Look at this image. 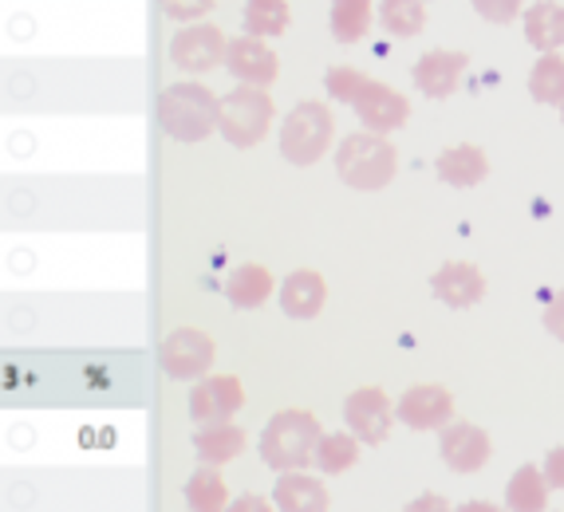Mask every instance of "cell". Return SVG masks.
Here are the masks:
<instances>
[{
    "instance_id": "5bb4252c",
    "label": "cell",
    "mask_w": 564,
    "mask_h": 512,
    "mask_svg": "<svg viewBox=\"0 0 564 512\" xmlns=\"http://www.w3.org/2000/svg\"><path fill=\"white\" fill-rule=\"evenodd\" d=\"M466 52H446V47H434L426 56H419L414 64V87L431 99H446V95L458 91L462 75H466Z\"/></svg>"
},
{
    "instance_id": "d6a6232c",
    "label": "cell",
    "mask_w": 564,
    "mask_h": 512,
    "mask_svg": "<svg viewBox=\"0 0 564 512\" xmlns=\"http://www.w3.org/2000/svg\"><path fill=\"white\" fill-rule=\"evenodd\" d=\"M545 477H549V484H553L556 493H564V446L549 449V457H545Z\"/></svg>"
},
{
    "instance_id": "4dcf8cb0",
    "label": "cell",
    "mask_w": 564,
    "mask_h": 512,
    "mask_svg": "<svg viewBox=\"0 0 564 512\" xmlns=\"http://www.w3.org/2000/svg\"><path fill=\"white\" fill-rule=\"evenodd\" d=\"M214 9V0H166V17L174 20H202Z\"/></svg>"
},
{
    "instance_id": "1f68e13d",
    "label": "cell",
    "mask_w": 564,
    "mask_h": 512,
    "mask_svg": "<svg viewBox=\"0 0 564 512\" xmlns=\"http://www.w3.org/2000/svg\"><path fill=\"white\" fill-rule=\"evenodd\" d=\"M545 327L553 331L556 339H564V288L549 296V307H545Z\"/></svg>"
},
{
    "instance_id": "4316f807",
    "label": "cell",
    "mask_w": 564,
    "mask_h": 512,
    "mask_svg": "<svg viewBox=\"0 0 564 512\" xmlns=\"http://www.w3.org/2000/svg\"><path fill=\"white\" fill-rule=\"evenodd\" d=\"M379 20H383V29L399 40H411L426 29V9L423 0H383L379 4Z\"/></svg>"
},
{
    "instance_id": "d590c367",
    "label": "cell",
    "mask_w": 564,
    "mask_h": 512,
    "mask_svg": "<svg viewBox=\"0 0 564 512\" xmlns=\"http://www.w3.org/2000/svg\"><path fill=\"white\" fill-rule=\"evenodd\" d=\"M454 512H506V509H498V504H489V501H470V504H458Z\"/></svg>"
},
{
    "instance_id": "ac0fdd59",
    "label": "cell",
    "mask_w": 564,
    "mask_h": 512,
    "mask_svg": "<svg viewBox=\"0 0 564 512\" xmlns=\"http://www.w3.org/2000/svg\"><path fill=\"white\" fill-rule=\"evenodd\" d=\"M324 299H328L324 276L312 269H296L281 284V307H284V316H292V319H316Z\"/></svg>"
},
{
    "instance_id": "9c48e42d",
    "label": "cell",
    "mask_w": 564,
    "mask_h": 512,
    "mask_svg": "<svg viewBox=\"0 0 564 512\" xmlns=\"http://www.w3.org/2000/svg\"><path fill=\"white\" fill-rule=\"evenodd\" d=\"M245 406V391L234 374H209L189 391V418L198 426H221L234 422V414Z\"/></svg>"
},
{
    "instance_id": "52a82bcc",
    "label": "cell",
    "mask_w": 564,
    "mask_h": 512,
    "mask_svg": "<svg viewBox=\"0 0 564 512\" xmlns=\"http://www.w3.org/2000/svg\"><path fill=\"white\" fill-rule=\"evenodd\" d=\"M226 47L229 40L221 36L217 24H189V29H182L178 36L170 40V64L189 75L214 72V67L226 64Z\"/></svg>"
},
{
    "instance_id": "7c38bea8",
    "label": "cell",
    "mask_w": 564,
    "mask_h": 512,
    "mask_svg": "<svg viewBox=\"0 0 564 512\" xmlns=\"http://www.w3.org/2000/svg\"><path fill=\"white\" fill-rule=\"evenodd\" d=\"M226 67L237 84L269 87L276 79V72H281V59L261 36H237L226 47Z\"/></svg>"
},
{
    "instance_id": "4fadbf2b",
    "label": "cell",
    "mask_w": 564,
    "mask_h": 512,
    "mask_svg": "<svg viewBox=\"0 0 564 512\" xmlns=\"http://www.w3.org/2000/svg\"><path fill=\"white\" fill-rule=\"evenodd\" d=\"M395 418L411 429H443L454 422V394L446 386H411V391L399 399Z\"/></svg>"
},
{
    "instance_id": "7a4b0ae2",
    "label": "cell",
    "mask_w": 564,
    "mask_h": 512,
    "mask_svg": "<svg viewBox=\"0 0 564 512\" xmlns=\"http://www.w3.org/2000/svg\"><path fill=\"white\" fill-rule=\"evenodd\" d=\"M336 174L348 182L351 189L376 194L387 189L399 174V150L387 142V134L359 131L336 146Z\"/></svg>"
},
{
    "instance_id": "d6986e66",
    "label": "cell",
    "mask_w": 564,
    "mask_h": 512,
    "mask_svg": "<svg viewBox=\"0 0 564 512\" xmlns=\"http://www.w3.org/2000/svg\"><path fill=\"white\" fill-rule=\"evenodd\" d=\"M226 296L234 307L253 312V307H261L264 299L273 296V272L264 269V264H237L226 276Z\"/></svg>"
},
{
    "instance_id": "836d02e7",
    "label": "cell",
    "mask_w": 564,
    "mask_h": 512,
    "mask_svg": "<svg viewBox=\"0 0 564 512\" xmlns=\"http://www.w3.org/2000/svg\"><path fill=\"white\" fill-rule=\"evenodd\" d=\"M403 512H454L451 504H446V497L438 493H423V497H414L411 504H406Z\"/></svg>"
},
{
    "instance_id": "8992f818",
    "label": "cell",
    "mask_w": 564,
    "mask_h": 512,
    "mask_svg": "<svg viewBox=\"0 0 564 512\" xmlns=\"http://www.w3.org/2000/svg\"><path fill=\"white\" fill-rule=\"evenodd\" d=\"M214 359H217V344L206 331H198V327H178L159 347V363L170 379H206Z\"/></svg>"
},
{
    "instance_id": "f1b7e54d",
    "label": "cell",
    "mask_w": 564,
    "mask_h": 512,
    "mask_svg": "<svg viewBox=\"0 0 564 512\" xmlns=\"http://www.w3.org/2000/svg\"><path fill=\"white\" fill-rule=\"evenodd\" d=\"M364 84H367V75L356 72V67H332V72L324 75V87H328V95L336 102H356Z\"/></svg>"
},
{
    "instance_id": "7402d4cb",
    "label": "cell",
    "mask_w": 564,
    "mask_h": 512,
    "mask_svg": "<svg viewBox=\"0 0 564 512\" xmlns=\"http://www.w3.org/2000/svg\"><path fill=\"white\" fill-rule=\"evenodd\" d=\"M549 489H553V484H549L545 469L521 466L506 489L509 512H545L549 509Z\"/></svg>"
},
{
    "instance_id": "3957f363",
    "label": "cell",
    "mask_w": 564,
    "mask_h": 512,
    "mask_svg": "<svg viewBox=\"0 0 564 512\" xmlns=\"http://www.w3.org/2000/svg\"><path fill=\"white\" fill-rule=\"evenodd\" d=\"M221 99L202 84H170L159 95V119L170 139L178 142H202L217 131Z\"/></svg>"
},
{
    "instance_id": "5b68a950",
    "label": "cell",
    "mask_w": 564,
    "mask_h": 512,
    "mask_svg": "<svg viewBox=\"0 0 564 512\" xmlns=\"http://www.w3.org/2000/svg\"><path fill=\"white\" fill-rule=\"evenodd\" d=\"M332 111L328 102H296L289 111V119L281 122V154L292 166H312L321 162L332 146Z\"/></svg>"
},
{
    "instance_id": "d4e9b609",
    "label": "cell",
    "mask_w": 564,
    "mask_h": 512,
    "mask_svg": "<svg viewBox=\"0 0 564 512\" xmlns=\"http://www.w3.org/2000/svg\"><path fill=\"white\" fill-rule=\"evenodd\" d=\"M371 29V0H332V36L339 44H359Z\"/></svg>"
},
{
    "instance_id": "8fae6325",
    "label": "cell",
    "mask_w": 564,
    "mask_h": 512,
    "mask_svg": "<svg viewBox=\"0 0 564 512\" xmlns=\"http://www.w3.org/2000/svg\"><path fill=\"white\" fill-rule=\"evenodd\" d=\"M438 449H443V461L454 473H478L494 454V442L474 422H451V426L438 429Z\"/></svg>"
},
{
    "instance_id": "603a6c76",
    "label": "cell",
    "mask_w": 564,
    "mask_h": 512,
    "mask_svg": "<svg viewBox=\"0 0 564 512\" xmlns=\"http://www.w3.org/2000/svg\"><path fill=\"white\" fill-rule=\"evenodd\" d=\"M182 497H186L189 512H226V509H229L226 477L217 473V466H202L198 473H194V477L186 481Z\"/></svg>"
},
{
    "instance_id": "44dd1931",
    "label": "cell",
    "mask_w": 564,
    "mask_h": 512,
    "mask_svg": "<svg viewBox=\"0 0 564 512\" xmlns=\"http://www.w3.org/2000/svg\"><path fill=\"white\" fill-rule=\"evenodd\" d=\"M194 449H198L202 466H226L234 457L245 454V429L234 422H221V426H198L194 434Z\"/></svg>"
},
{
    "instance_id": "ba28073f",
    "label": "cell",
    "mask_w": 564,
    "mask_h": 512,
    "mask_svg": "<svg viewBox=\"0 0 564 512\" xmlns=\"http://www.w3.org/2000/svg\"><path fill=\"white\" fill-rule=\"evenodd\" d=\"M344 418H348V429L359 442L379 446V442H387L391 426H395V402L387 399L379 386H359L344 402Z\"/></svg>"
},
{
    "instance_id": "6da1fadb",
    "label": "cell",
    "mask_w": 564,
    "mask_h": 512,
    "mask_svg": "<svg viewBox=\"0 0 564 512\" xmlns=\"http://www.w3.org/2000/svg\"><path fill=\"white\" fill-rule=\"evenodd\" d=\"M321 438H324L321 418H316L312 410H281V414H273L261 429L264 466H273L276 473L308 469V461H316Z\"/></svg>"
},
{
    "instance_id": "2e32d148",
    "label": "cell",
    "mask_w": 564,
    "mask_h": 512,
    "mask_svg": "<svg viewBox=\"0 0 564 512\" xmlns=\"http://www.w3.org/2000/svg\"><path fill=\"white\" fill-rule=\"evenodd\" d=\"M434 174L443 177L446 186L454 189H474L486 182L489 174V159H486V150L474 146V142H462V146H451L443 150L438 159H434Z\"/></svg>"
},
{
    "instance_id": "9a60e30c",
    "label": "cell",
    "mask_w": 564,
    "mask_h": 512,
    "mask_svg": "<svg viewBox=\"0 0 564 512\" xmlns=\"http://www.w3.org/2000/svg\"><path fill=\"white\" fill-rule=\"evenodd\" d=\"M431 292L454 312H466L486 296V276L474 269L470 261H446L443 269L431 276Z\"/></svg>"
},
{
    "instance_id": "277c9868",
    "label": "cell",
    "mask_w": 564,
    "mask_h": 512,
    "mask_svg": "<svg viewBox=\"0 0 564 512\" xmlns=\"http://www.w3.org/2000/svg\"><path fill=\"white\" fill-rule=\"evenodd\" d=\"M273 127V99L264 87H249V84H237V91H229L221 99V115H217V131L229 146H257V142L269 134Z\"/></svg>"
},
{
    "instance_id": "e0dca14e",
    "label": "cell",
    "mask_w": 564,
    "mask_h": 512,
    "mask_svg": "<svg viewBox=\"0 0 564 512\" xmlns=\"http://www.w3.org/2000/svg\"><path fill=\"white\" fill-rule=\"evenodd\" d=\"M273 504L281 512H328V484L321 477L301 473V469H292V473L276 477V489H273Z\"/></svg>"
},
{
    "instance_id": "8d00e7d4",
    "label": "cell",
    "mask_w": 564,
    "mask_h": 512,
    "mask_svg": "<svg viewBox=\"0 0 564 512\" xmlns=\"http://www.w3.org/2000/svg\"><path fill=\"white\" fill-rule=\"evenodd\" d=\"M561 119H564V99H561Z\"/></svg>"
},
{
    "instance_id": "ffe728a7",
    "label": "cell",
    "mask_w": 564,
    "mask_h": 512,
    "mask_svg": "<svg viewBox=\"0 0 564 512\" xmlns=\"http://www.w3.org/2000/svg\"><path fill=\"white\" fill-rule=\"evenodd\" d=\"M525 40L545 56L564 44V4L556 0H536L525 9Z\"/></svg>"
},
{
    "instance_id": "484cf974",
    "label": "cell",
    "mask_w": 564,
    "mask_h": 512,
    "mask_svg": "<svg viewBox=\"0 0 564 512\" xmlns=\"http://www.w3.org/2000/svg\"><path fill=\"white\" fill-rule=\"evenodd\" d=\"M289 20H292L289 0H249L245 4V32L249 36H261V40L281 36L289 29Z\"/></svg>"
},
{
    "instance_id": "f546056e",
    "label": "cell",
    "mask_w": 564,
    "mask_h": 512,
    "mask_svg": "<svg viewBox=\"0 0 564 512\" xmlns=\"http://www.w3.org/2000/svg\"><path fill=\"white\" fill-rule=\"evenodd\" d=\"M521 4L525 0H474L478 17L489 20V24H513L521 17Z\"/></svg>"
},
{
    "instance_id": "e575fe53",
    "label": "cell",
    "mask_w": 564,
    "mask_h": 512,
    "mask_svg": "<svg viewBox=\"0 0 564 512\" xmlns=\"http://www.w3.org/2000/svg\"><path fill=\"white\" fill-rule=\"evenodd\" d=\"M226 512H276L273 504L264 501V497H257V493H245L241 501H229V509Z\"/></svg>"
},
{
    "instance_id": "cb8c5ba5",
    "label": "cell",
    "mask_w": 564,
    "mask_h": 512,
    "mask_svg": "<svg viewBox=\"0 0 564 512\" xmlns=\"http://www.w3.org/2000/svg\"><path fill=\"white\" fill-rule=\"evenodd\" d=\"M529 95L545 107H561L564 99V56L561 52H545L529 72Z\"/></svg>"
},
{
    "instance_id": "83f0119b",
    "label": "cell",
    "mask_w": 564,
    "mask_h": 512,
    "mask_svg": "<svg viewBox=\"0 0 564 512\" xmlns=\"http://www.w3.org/2000/svg\"><path fill=\"white\" fill-rule=\"evenodd\" d=\"M359 461V438L356 434H324L321 446H316V466L321 473H348Z\"/></svg>"
},
{
    "instance_id": "30bf717a",
    "label": "cell",
    "mask_w": 564,
    "mask_h": 512,
    "mask_svg": "<svg viewBox=\"0 0 564 512\" xmlns=\"http://www.w3.org/2000/svg\"><path fill=\"white\" fill-rule=\"evenodd\" d=\"M351 107H356L359 122H364L367 131H376V134L399 131V127L411 119V102H406V95H399L395 87L379 84V79H367V84L359 87Z\"/></svg>"
}]
</instances>
